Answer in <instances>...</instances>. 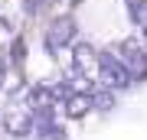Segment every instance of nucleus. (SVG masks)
Segmentation results:
<instances>
[{
	"mask_svg": "<svg viewBox=\"0 0 147 140\" xmlns=\"http://www.w3.org/2000/svg\"><path fill=\"white\" fill-rule=\"evenodd\" d=\"M131 72H127V65L115 59V52H101V62H98V82L101 88H111V91H121L131 85Z\"/></svg>",
	"mask_w": 147,
	"mask_h": 140,
	"instance_id": "nucleus-1",
	"label": "nucleus"
},
{
	"mask_svg": "<svg viewBox=\"0 0 147 140\" xmlns=\"http://www.w3.org/2000/svg\"><path fill=\"white\" fill-rule=\"evenodd\" d=\"M121 62L127 65V72L134 78H144L147 75V46H141L137 39H127L121 46Z\"/></svg>",
	"mask_w": 147,
	"mask_h": 140,
	"instance_id": "nucleus-2",
	"label": "nucleus"
},
{
	"mask_svg": "<svg viewBox=\"0 0 147 140\" xmlns=\"http://www.w3.org/2000/svg\"><path fill=\"white\" fill-rule=\"evenodd\" d=\"M75 36V23H72V16H59V20H53V26H49V33H46V46L49 52H62V46H69Z\"/></svg>",
	"mask_w": 147,
	"mask_h": 140,
	"instance_id": "nucleus-3",
	"label": "nucleus"
},
{
	"mask_svg": "<svg viewBox=\"0 0 147 140\" xmlns=\"http://www.w3.org/2000/svg\"><path fill=\"white\" fill-rule=\"evenodd\" d=\"M88 108H95L92 91H75L72 98L65 101V114H69V117H82V114H88Z\"/></svg>",
	"mask_w": 147,
	"mask_h": 140,
	"instance_id": "nucleus-4",
	"label": "nucleus"
},
{
	"mask_svg": "<svg viewBox=\"0 0 147 140\" xmlns=\"http://www.w3.org/2000/svg\"><path fill=\"white\" fill-rule=\"evenodd\" d=\"M95 62H101V56L88 46V42H79V46H75V68H79V72H88Z\"/></svg>",
	"mask_w": 147,
	"mask_h": 140,
	"instance_id": "nucleus-5",
	"label": "nucleus"
},
{
	"mask_svg": "<svg viewBox=\"0 0 147 140\" xmlns=\"http://www.w3.org/2000/svg\"><path fill=\"white\" fill-rule=\"evenodd\" d=\"M92 101H95L98 111H111L115 108V91L111 88H98V91H92Z\"/></svg>",
	"mask_w": 147,
	"mask_h": 140,
	"instance_id": "nucleus-6",
	"label": "nucleus"
},
{
	"mask_svg": "<svg viewBox=\"0 0 147 140\" xmlns=\"http://www.w3.org/2000/svg\"><path fill=\"white\" fill-rule=\"evenodd\" d=\"M0 82H3V68H0Z\"/></svg>",
	"mask_w": 147,
	"mask_h": 140,
	"instance_id": "nucleus-7",
	"label": "nucleus"
},
{
	"mask_svg": "<svg viewBox=\"0 0 147 140\" xmlns=\"http://www.w3.org/2000/svg\"><path fill=\"white\" fill-rule=\"evenodd\" d=\"M127 3H131V0H127Z\"/></svg>",
	"mask_w": 147,
	"mask_h": 140,
	"instance_id": "nucleus-8",
	"label": "nucleus"
}]
</instances>
